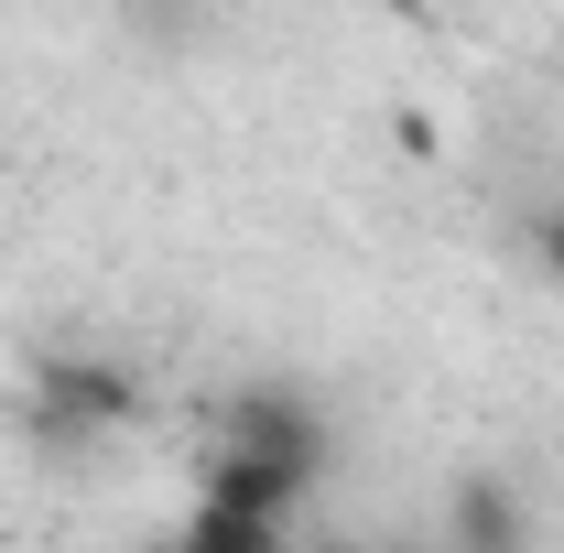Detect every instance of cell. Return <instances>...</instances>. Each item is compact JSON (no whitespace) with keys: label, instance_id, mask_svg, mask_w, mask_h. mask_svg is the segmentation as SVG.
I'll list each match as a JSON object with an SVG mask.
<instances>
[{"label":"cell","instance_id":"6da1fadb","mask_svg":"<svg viewBox=\"0 0 564 553\" xmlns=\"http://www.w3.org/2000/svg\"><path fill=\"white\" fill-rule=\"evenodd\" d=\"M141 413V369L109 347H44L22 380V445L33 456H98Z\"/></svg>","mask_w":564,"mask_h":553},{"label":"cell","instance_id":"7a4b0ae2","mask_svg":"<svg viewBox=\"0 0 564 553\" xmlns=\"http://www.w3.org/2000/svg\"><path fill=\"white\" fill-rule=\"evenodd\" d=\"M217 445H250V456H282V467L326 478V413H315L304 391H282V380L228 391V402H217Z\"/></svg>","mask_w":564,"mask_h":553},{"label":"cell","instance_id":"3957f363","mask_svg":"<svg viewBox=\"0 0 564 553\" xmlns=\"http://www.w3.org/2000/svg\"><path fill=\"white\" fill-rule=\"evenodd\" d=\"M445 553H532V510L510 478H456L445 488Z\"/></svg>","mask_w":564,"mask_h":553},{"label":"cell","instance_id":"277c9868","mask_svg":"<svg viewBox=\"0 0 564 553\" xmlns=\"http://www.w3.org/2000/svg\"><path fill=\"white\" fill-rule=\"evenodd\" d=\"M196 499H228V510H261V521H293V499H315L304 467H282V456H250V445H217Z\"/></svg>","mask_w":564,"mask_h":553},{"label":"cell","instance_id":"5b68a950","mask_svg":"<svg viewBox=\"0 0 564 553\" xmlns=\"http://www.w3.org/2000/svg\"><path fill=\"white\" fill-rule=\"evenodd\" d=\"M152 553H282V521H261V510H228V499H196L174 532Z\"/></svg>","mask_w":564,"mask_h":553},{"label":"cell","instance_id":"8992f818","mask_svg":"<svg viewBox=\"0 0 564 553\" xmlns=\"http://www.w3.org/2000/svg\"><path fill=\"white\" fill-rule=\"evenodd\" d=\"M521 239H532V272H543V282H564V196H543Z\"/></svg>","mask_w":564,"mask_h":553},{"label":"cell","instance_id":"52a82bcc","mask_svg":"<svg viewBox=\"0 0 564 553\" xmlns=\"http://www.w3.org/2000/svg\"><path fill=\"white\" fill-rule=\"evenodd\" d=\"M358 553H413V543H358Z\"/></svg>","mask_w":564,"mask_h":553}]
</instances>
